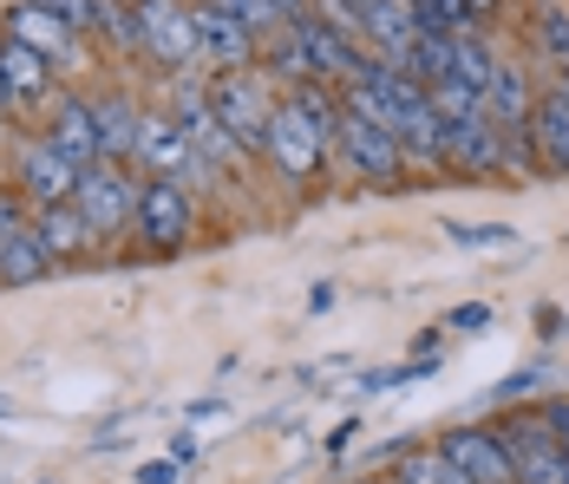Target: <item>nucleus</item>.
<instances>
[{
  "instance_id": "23",
  "label": "nucleus",
  "mask_w": 569,
  "mask_h": 484,
  "mask_svg": "<svg viewBox=\"0 0 569 484\" xmlns=\"http://www.w3.org/2000/svg\"><path fill=\"white\" fill-rule=\"evenodd\" d=\"M491 72H498V47H491L485 33H452V79L458 86H471V92L485 99Z\"/></svg>"
},
{
  "instance_id": "4",
  "label": "nucleus",
  "mask_w": 569,
  "mask_h": 484,
  "mask_svg": "<svg viewBox=\"0 0 569 484\" xmlns=\"http://www.w3.org/2000/svg\"><path fill=\"white\" fill-rule=\"evenodd\" d=\"M131 236H138L151 256H177V249H190V236H197V190L164 184V177H144V184H138Z\"/></svg>"
},
{
  "instance_id": "19",
  "label": "nucleus",
  "mask_w": 569,
  "mask_h": 484,
  "mask_svg": "<svg viewBox=\"0 0 569 484\" xmlns=\"http://www.w3.org/2000/svg\"><path fill=\"white\" fill-rule=\"evenodd\" d=\"M92 111H99V145H106V164H131V138H138V118H144V106H138L131 92L106 86V92L92 99Z\"/></svg>"
},
{
  "instance_id": "38",
  "label": "nucleus",
  "mask_w": 569,
  "mask_h": 484,
  "mask_svg": "<svg viewBox=\"0 0 569 484\" xmlns=\"http://www.w3.org/2000/svg\"><path fill=\"white\" fill-rule=\"evenodd\" d=\"M557 86H563V92H569V72H563V79H557Z\"/></svg>"
},
{
  "instance_id": "3",
  "label": "nucleus",
  "mask_w": 569,
  "mask_h": 484,
  "mask_svg": "<svg viewBox=\"0 0 569 484\" xmlns=\"http://www.w3.org/2000/svg\"><path fill=\"white\" fill-rule=\"evenodd\" d=\"M335 164H341L353 184H373V190H393L399 177H406V151H399V138L380 125V118L347 111V106H341V131H335Z\"/></svg>"
},
{
  "instance_id": "36",
  "label": "nucleus",
  "mask_w": 569,
  "mask_h": 484,
  "mask_svg": "<svg viewBox=\"0 0 569 484\" xmlns=\"http://www.w3.org/2000/svg\"><path fill=\"white\" fill-rule=\"evenodd\" d=\"M0 111H13V99H7V79H0Z\"/></svg>"
},
{
  "instance_id": "20",
  "label": "nucleus",
  "mask_w": 569,
  "mask_h": 484,
  "mask_svg": "<svg viewBox=\"0 0 569 484\" xmlns=\"http://www.w3.org/2000/svg\"><path fill=\"white\" fill-rule=\"evenodd\" d=\"M256 72H262L269 86H282V92L308 86V79H315V66H308V47H301V33H295V27H276V33L262 40V53H256Z\"/></svg>"
},
{
  "instance_id": "14",
  "label": "nucleus",
  "mask_w": 569,
  "mask_h": 484,
  "mask_svg": "<svg viewBox=\"0 0 569 484\" xmlns=\"http://www.w3.org/2000/svg\"><path fill=\"white\" fill-rule=\"evenodd\" d=\"M439 170L491 177L498 170V125L491 118H439Z\"/></svg>"
},
{
  "instance_id": "27",
  "label": "nucleus",
  "mask_w": 569,
  "mask_h": 484,
  "mask_svg": "<svg viewBox=\"0 0 569 484\" xmlns=\"http://www.w3.org/2000/svg\"><path fill=\"white\" fill-rule=\"evenodd\" d=\"M432 111H439V118H485V99H478L471 86H458V79H439V86H432Z\"/></svg>"
},
{
  "instance_id": "5",
  "label": "nucleus",
  "mask_w": 569,
  "mask_h": 484,
  "mask_svg": "<svg viewBox=\"0 0 569 484\" xmlns=\"http://www.w3.org/2000/svg\"><path fill=\"white\" fill-rule=\"evenodd\" d=\"M7 184H13L33 210H47V204H72V190H79V164L66 158L47 131H27V138L7 151Z\"/></svg>"
},
{
  "instance_id": "10",
  "label": "nucleus",
  "mask_w": 569,
  "mask_h": 484,
  "mask_svg": "<svg viewBox=\"0 0 569 484\" xmlns=\"http://www.w3.org/2000/svg\"><path fill=\"white\" fill-rule=\"evenodd\" d=\"M190 27H197V47H203V72H249L256 53H262V40L210 0H190Z\"/></svg>"
},
{
  "instance_id": "18",
  "label": "nucleus",
  "mask_w": 569,
  "mask_h": 484,
  "mask_svg": "<svg viewBox=\"0 0 569 484\" xmlns=\"http://www.w3.org/2000/svg\"><path fill=\"white\" fill-rule=\"evenodd\" d=\"M530 106H537V86H530V66L498 53V72L485 86V118L491 125H530Z\"/></svg>"
},
{
  "instance_id": "1",
  "label": "nucleus",
  "mask_w": 569,
  "mask_h": 484,
  "mask_svg": "<svg viewBox=\"0 0 569 484\" xmlns=\"http://www.w3.org/2000/svg\"><path fill=\"white\" fill-rule=\"evenodd\" d=\"M210 86V111L223 118V131L249 151V158H262L269 151V125H276V111H282V92L249 66V72H210L203 79Z\"/></svg>"
},
{
  "instance_id": "13",
  "label": "nucleus",
  "mask_w": 569,
  "mask_h": 484,
  "mask_svg": "<svg viewBox=\"0 0 569 484\" xmlns=\"http://www.w3.org/2000/svg\"><path fill=\"white\" fill-rule=\"evenodd\" d=\"M40 131H47L59 151L79 164V170H86V164H106V145H99V111H92V99H86V92H66V86H59Z\"/></svg>"
},
{
  "instance_id": "35",
  "label": "nucleus",
  "mask_w": 569,
  "mask_h": 484,
  "mask_svg": "<svg viewBox=\"0 0 569 484\" xmlns=\"http://www.w3.org/2000/svg\"><path fill=\"white\" fill-rule=\"evenodd\" d=\"M138 484H177V458H151V465L138 472Z\"/></svg>"
},
{
  "instance_id": "26",
  "label": "nucleus",
  "mask_w": 569,
  "mask_h": 484,
  "mask_svg": "<svg viewBox=\"0 0 569 484\" xmlns=\"http://www.w3.org/2000/svg\"><path fill=\"white\" fill-rule=\"evenodd\" d=\"M412 27H419V33H432V40L485 33V27H471V20H465V7H458V0H412Z\"/></svg>"
},
{
  "instance_id": "8",
  "label": "nucleus",
  "mask_w": 569,
  "mask_h": 484,
  "mask_svg": "<svg viewBox=\"0 0 569 484\" xmlns=\"http://www.w3.org/2000/svg\"><path fill=\"white\" fill-rule=\"evenodd\" d=\"M0 33L20 40V47H33L40 59H53L59 72H79L86 66V33L72 20H59L53 7H40V0H13L0 13Z\"/></svg>"
},
{
  "instance_id": "25",
  "label": "nucleus",
  "mask_w": 569,
  "mask_h": 484,
  "mask_svg": "<svg viewBox=\"0 0 569 484\" xmlns=\"http://www.w3.org/2000/svg\"><path fill=\"white\" fill-rule=\"evenodd\" d=\"M393 478H399V484H471V478L452 465V458L439 452V445H419V452H406Z\"/></svg>"
},
{
  "instance_id": "29",
  "label": "nucleus",
  "mask_w": 569,
  "mask_h": 484,
  "mask_svg": "<svg viewBox=\"0 0 569 484\" xmlns=\"http://www.w3.org/2000/svg\"><path fill=\"white\" fill-rule=\"evenodd\" d=\"M33 229V204L13 190V184H0V249L13 243V236H27Z\"/></svg>"
},
{
  "instance_id": "37",
  "label": "nucleus",
  "mask_w": 569,
  "mask_h": 484,
  "mask_svg": "<svg viewBox=\"0 0 569 484\" xmlns=\"http://www.w3.org/2000/svg\"><path fill=\"white\" fill-rule=\"evenodd\" d=\"M367 484H399V478H367Z\"/></svg>"
},
{
  "instance_id": "17",
  "label": "nucleus",
  "mask_w": 569,
  "mask_h": 484,
  "mask_svg": "<svg viewBox=\"0 0 569 484\" xmlns=\"http://www.w3.org/2000/svg\"><path fill=\"white\" fill-rule=\"evenodd\" d=\"M33 236L47 243V256H53V263H86V256L99 249L92 223L72 210V204H47V210H33Z\"/></svg>"
},
{
  "instance_id": "32",
  "label": "nucleus",
  "mask_w": 569,
  "mask_h": 484,
  "mask_svg": "<svg viewBox=\"0 0 569 484\" xmlns=\"http://www.w3.org/2000/svg\"><path fill=\"white\" fill-rule=\"evenodd\" d=\"M40 7H53L59 20H72L79 33H92V13H99V0H40Z\"/></svg>"
},
{
  "instance_id": "9",
  "label": "nucleus",
  "mask_w": 569,
  "mask_h": 484,
  "mask_svg": "<svg viewBox=\"0 0 569 484\" xmlns=\"http://www.w3.org/2000/svg\"><path fill=\"white\" fill-rule=\"evenodd\" d=\"M505 452L517 465V484H569V452L557 445V432L543 426L537 413H511V419H491Z\"/></svg>"
},
{
  "instance_id": "16",
  "label": "nucleus",
  "mask_w": 569,
  "mask_h": 484,
  "mask_svg": "<svg viewBox=\"0 0 569 484\" xmlns=\"http://www.w3.org/2000/svg\"><path fill=\"white\" fill-rule=\"evenodd\" d=\"M530 145H537V170L543 177H569V92L543 86L530 106Z\"/></svg>"
},
{
  "instance_id": "33",
  "label": "nucleus",
  "mask_w": 569,
  "mask_h": 484,
  "mask_svg": "<svg viewBox=\"0 0 569 484\" xmlns=\"http://www.w3.org/2000/svg\"><path fill=\"white\" fill-rule=\"evenodd\" d=\"M485 322H491V308H485V302H465V308H452V315H446V327H452V334H478Z\"/></svg>"
},
{
  "instance_id": "12",
  "label": "nucleus",
  "mask_w": 569,
  "mask_h": 484,
  "mask_svg": "<svg viewBox=\"0 0 569 484\" xmlns=\"http://www.w3.org/2000/svg\"><path fill=\"white\" fill-rule=\"evenodd\" d=\"M432 445L471 484H517V465H511V452H505V438H498V426H452V432H439Z\"/></svg>"
},
{
  "instance_id": "6",
  "label": "nucleus",
  "mask_w": 569,
  "mask_h": 484,
  "mask_svg": "<svg viewBox=\"0 0 569 484\" xmlns=\"http://www.w3.org/2000/svg\"><path fill=\"white\" fill-rule=\"evenodd\" d=\"M138 40H144V59L158 72H203V47H197V27H190V0H138Z\"/></svg>"
},
{
  "instance_id": "30",
  "label": "nucleus",
  "mask_w": 569,
  "mask_h": 484,
  "mask_svg": "<svg viewBox=\"0 0 569 484\" xmlns=\"http://www.w3.org/2000/svg\"><path fill=\"white\" fill-rule=\"evenodd\" d=\"M537 419H543V426L557 432V445L569 452V393H550V399L537 406Z\"/></svg>"
},
{
  "instance_id": "28",
  "label": "nucleus",
  "mask_w": 569,
  "mask_h": 484,
  "mask_svg": "<svg viewBox=\"0 0 569 484\" xmlns=\"http://www.w3.org/2000/svg\"><path fill=\"white\" fill-rule=\"evenodd\" d=\"M210 7H223L229 20H242V27H249V33H256V40H269V33H276V27H282V20H276V7H269V0H210Z\"/></svg>"
},
{
  "instance_id": "39",
  "label": "nucleus",
  "mask_w": 569,
  "mask_h": 484,
  "mask_svg": "<svg viewBox=\"0 0 569 484\" xmlns=\"http://www.w3.org/2000/svg\"><path fill=\"white\" fill-rule=\"evenodd\" d=\"M131 7H138V0H131Z\"/></svg>"
},
{
  "instance_id": "2",
  "label": "nucleus",
  "mask_w": 569,
  "mask_h": 484,
  "mask_svg": "<svg viewBox=\"0 0 569 484\" xmlns=\"http://www.w3.org/2000/svg\"><path fill=\"white\" fill-rule=\"evenodd\" d=\"M131 170H144V177H164V184H183V190H210V170L197 158V145H190V131L177 125L164 106H144L138 118V138H131Z\"/></svg>"
},
{
  "instance_id": "31",
  "label": "nucleus",
  "mask_w": 569,
  "mask_h": 484,
  "mask_svg": "<svg viewBox=\"0 0 569 484\" xmlns=\"http://www.w3.org/2000/svg\"><path fill=\"white\" fill-rule=\"evenodd\" d=\"M446 236L465 243V249H498V243H511V229H471V223H452Z\"/></svg>"
},
{
  "instance_id": "11",
  "label": "nucleus",
  "mask_w": 569,
  "mask_h": 484,
  "mask_svg": "<svg viewBox=\"0 0 569 484\" xmlns=\"http://www.w3.org/2000/svg\"><path fill=\"white\" fill-rule=\"evenodd\" d=\"M295 33H301V47H308V66H315V79L321 86H353L367 66H373V53L360 47V40H347L341 27H328L321 13H308V20H295Z\"/></svg>"
},
{
  "instance_id": "7",
  "label": "nucleus",
  "mask_w": 569,
  "mask_h": 484,
  "mask_svg": "<svg viewBox=\"0 0 569 484\" xmlns=\"http://www.w3.org/2000/svg\"><path fill=\"white\" fill-rule=\"evenodd\" d=\"M138 184L144 177H131V164H86L79 170V190H72V210L92 223L99 243H112V236L131 229V216H138Z\"/></svg>"
},
{
  "instance_id": "21",
  "label": "nucleus",
  "mask_w": 569,
  "mask_h": 484,
  "mask_svg": "<svg viewBox=\"0 0 569 484\" xmlns=\"http://www.w3.org/2000/svg\"><path fill=\"white\" fill-rule=\"evenodd\" d=\"M412 40H419V27H412V0H380V7L367 13V53L373 59H399Z\"/></svg>"
},
{
  "instance_id": "24",
  "label": "nucleus",
  "mask_w": 569,
  "mask_h": 484,
  "mask_svg": "<svg viewBox=\"0 0 569 484\" xmlns=\"http://www.w3.org/2000/svg\"><path fill=\"white\" fill-rule=\"evenodd\" d=\"M530 33H537V47H543V59H550L557 72H569V7H557V0H543V7L530 13Z\"/></svg>"
},
{
  "instance_id": "15",
  "label": "nucleus",
  "mask_w": 569,
  "mask_h": 484,
  "mask_svg": "<svg viewBox=\"0 0 569 484\" xmlns=\"http://www.w3.org/2000/svg\"><path fill=\"white\" fill-rule=\"evenodd\" d=\"M0 79H7V99H13V111L53 106V92H59V66H53V59H40L33 47L7 40V33H0Z\"/></svg>"
},
{
  "instance_id": "22",
  "label": "nucleus",
  "mask_w": 569,
  "mask_h": 484,
  "mask_svg": "<svg viewBox=\"0 0 569 484\" xmlns=\"http://www.w3.org/2000/svg\"><path fill=\"white\" fill-rule=\"evenodd\" d=\"M53 269H59V263L47 256V243H40L33 229H27V236H13V243L0 249V281H7V288H33V281H47Z\"/></svg>"
},
{
  "instance_id": "34",
  "label": "nucleus",
  "mask_w": 569,
  "mask_h": 484,
  "mask_svg": "<svg viewBox=\"0 0 569 484\" xmlns=\"http://www.w3.org/2000/svg\"><path fill=\"white\" fill-rule=\"evenodd\" d=\"M458 7H465V20H471V27H491V20L505 13V0H458Z\"/></svg>"
}]
</instances>
